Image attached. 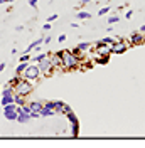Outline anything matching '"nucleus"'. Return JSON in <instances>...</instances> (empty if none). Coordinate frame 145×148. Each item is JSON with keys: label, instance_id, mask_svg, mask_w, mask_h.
<instances>
[{"label": "nucleus", "instance_id": "8", "mask_svg": "<svg viewBox=\"0 0 145 148\" xmlns=\"http://www.w3.org/2000/svg\"><path fill=\"white\" fill-rule=\"evenodd\" d=\"M128 42H130L132 46H140V44H145V34H140V32H133Z\"/></svg>", "mask_w": 145, "mask_h": 148}, {"label": "nucleus", "instance_id": "16", "mask_svg": "<svg viewBox=\"0 0 145 148\" xmlns=\"http://www.w3.org/2000/svg\"><path fill=\"white\" fill-rule=\"evenodd\" d=\"M91 17L90 12H86V10H79L78 14H76V18H79V20H88Z\"/></svg>", "mask_w": 145, "mask_h": 148}, {"label": "nucleus", "instance_id": "36", "mask_svg": "<svg viewBox=\"0 0 145 148\" xmlns=\"http://www.w3.org/2000/svg\"><path fill=\"white\" fill-rule=\"evenodd\" d=\"M42 29H44V30H49V29H51V24H49V22L44 24V27H42Z\"/></svg>", "mask_w": 145, "mask_h": 148}, {"label": "nucleus", "instance_id": "12", "mask_svg": "<svg viewBox=\"0 0 145 148\" xmlns=\"http://www.w3.org/2000/svg\"><path fill=\"white\" fill-rule=\"evenodd\" d=\"M27 106L30 108V111H36V113H39V111H41V108H42L44 104H42V101H30Z\"/></svg>", "mask_w": 145, "mask_h": 148}, {"label": "nucleus", "instance_id": "24", "mask_svg": "<svg viewBox=\"0 0 145 148\" xmlns=\"http://www.w3.org/2000/svg\"><path fill=\"white\" fill-rule=\"evenodd\" d=\"M30 61V56H29V52H24V54L20 56V59H19V62H29Z\"/></svg>", "mask_w": 145, "mask_h": 148}, {"label": "nucleus", "instance_id": "20", "mask_svg": "<svg viewBox=\"0 0 145 148\" xmlns=\"http://www.w3.org/2000/svg\"><path fill=\"white\" fill-rule=\"evenodd\" d=\"M47 52H42V54H37V56H34V57H32V62H41V61H42V59H46V57H47Z\"/></svg>", "mask_w": 145, "mask_h": 148}, {"label": "nucleus", "instance_id": "17", "mask_svg": "<svg viewBox=\"0 0 145 148\" xmlns=\"http://www.w3.org/2000/svg\"><path fill=\"white\" fill-rule=\"evenodd\" d=\"M29 120H30V116H29V114L19 113V114H17V120H15V123H27Z\"/></svg>", "mask_w": 145, "mask_h": 148}, {"label": "nucleus", "instance_id": "15", "mask_svg": "<svg viewBox=\"0 0 145 148\" xmlns=\"http://www.w3.org/2000/svg\"><path fill=\"white\" fill-rule=\"evenodd\" d=\"M110 61V56H95V62H96V64H106V62H108Z\"/></svg>", "mask_w": 145, "mask_h": 148}, {"label": "nucleus", "instance_id": "26", "mask_svg": "<svg viewBox=\"0 0 145 148\" xmlns=\"http://www.w3.org/2000/svg\"><path fill=\"white\" fill-rule=\"evenodd\" d=\"M46 108H49V110H52L54 111V106H56V101H46V103H42Z\"/></svg>", "mask_w": 145, "mask_h": 148}, {"label": "nucleus", "instance_id": "9", "mask_svg": "<svg viewBox=\"0 0 145 148\" xmlns=\"http://www.w3.org/2000/svg\"><path fill=\"white\" fill-rule=\"evenodd\" d=\"M96 54L98 56H110L111 54V46H106V44H96Z\"/></svg>", "mask_w": 145, "mask_h": 148}, {"label": "nucleus", "instance_id": "19", "mask_svg": "<svg viewBox=\"0 0 145 148\" xmlns=\"http://www.w3.org/2000/svg\"><path fill=\"white\" fill-rule=\"evenodd\" d=\"M27 64H29V62H19V66L15 67V74H22L24 71H26Z\"/></svg>", "mask_w": 145, "mask_h": 148}, {"label": "nucleus", "instance_id": "5", "mask_svg": "<svg viewBox=\"0 0 145 148\" xmlns=\"http://www.w3.org/2000/svg\"><path fill=\"white\" fill-rule=\"evenodd\" d=\"M14 86H5V88H2V91H0V104L2 106H5V104H10V103H14Z\"/></svg>", "mask_w": 145, "mask_h": 148}, {"label": "nucleus", "instance_id": "37", "mask_svg": "<svg viewBox=\"0 0 145 148\" xmlns=\"http://www.w3.org/2000/svg\"><path fill=\"white\" fill-rule=\"evenodd\" d=\"M138 32H140V34H145V25H142V27L138 29Z\"/></svg>", "mask_w": 145, "mask_h": 148}, {"label": "nucleus", "instance_id": "14", "mask_svg": "<svg viewBox=\"0 0 145 148\" xmlns=\"http://www.w3.org/2000/svg\"><path fill=\"white\" fill-rule=\"evenodd\" d=\"M118 39H115V37H103V39H100L96 44H106V46H111V44H115Z\"/></svg>", "mask_w": 145, "mask_h": 148}, {"label": "nucleus", "instance_id": "30", "mask_svg": "<svg viewBox=\"0 0 145 148\" xmlns=\"http://www.w3.org/2000/svg\"><path fill=\"white\" fill-rule=\"evenodd\" d=\"M110 12V7H103V9L98 12V15H105V14H108Z\"/></svg>", "mask_w": 145, "mask_h": 148}, {"label": "nucleus", "instance_id": "22", "mask_svg": "<svg viewBox=\"0 0 145 148\" xmlns=\"http://www.w3.org/2000/svg\"><path fill=\"white\" fill-rule=\"evenodd\" d=\"M79 135V125H71V136L76 138Z\"/></svg>", "mask_w": 145, "mask_h": 148}, {"label": "nucleus", "instance_id": "10", "mask_svg": "<svg viewBox=\"0 0 145 148\" xmlns=\"http://www.w3.org/2000/svg\"><path fill=\"white\" fill-rule=\"evenodd\" d=\"M14 103H15L17 106L27 104V96H22V94H17V92H14Z\"/></svg>", "mask_w": 145, "mask_h": 148}, {"label": "nucleus", "instance_id": "13", "mask_svg": "<svg viewBox=\"0 0 145 148\" xmlns=\"http://www.w3.org/2000/svg\"><path fill=\"white\" fill-rule=\"evenodd\" d=\"M39 114H41V118H49V116H52V114H54V111L49 110V108H46V106H42L41 111H39Z\"/></svg>", "mask_w": 145, "mask_h": 148}, {"label": "nucleus", "instance_id": "25", "mask_svg": "<svg viewBox=\"0 0 145 148\" xmlns=\"http://www.w3.org/2000/svg\"><path fill=\"white\" fill-rule=\"evenodd\" d=\"M69 111H72V110H71V106H69V104H63V108H61V111H59V113H63V114H68Z\"/></svg>", "mask_w": 145, "mask_h": 148}, {"label": "nucleus", "instance_id": "11", "mask_svg": "<svg viewBox=\"0 0 145 148\" xmlns=\"http://www.w3.org/2000/svg\"><path fill=\"white\" fill-rule=\"evenodd\" d=\"M49 57H51V61H52L54 67H59V66L63 64V62H61V51H59V52H54V54L49 56Z\"/></svg>", "mask_w": 145, "mask_h": 148}, {"label": "nucleus", "instance_id": "34", "mask_svg": "<svg viewBox=\"0 0 145 148\" xmlns=\"http://www.w3.org/2000/svg\"><path fill=\"white\" fill-rule=\"evenodd\" d=\"M90 2H91V0H81V2H79V5L83 7V5H86V3H90Z\"/></svg>", "mask_w": 145, "mask_h": 148}, {"label": "nucleus", "instance_id": "21", "mask_svg": "<svg viewBox=\"0 0 145 148\" xmlns=\"http://www.w3.org/2000/svg\"><path fill=\"white\" fill-rule=\"evenodd\" d=\"M90 47H91V44H90V42H79V44H78V51H81V52H84V51H88Z\"/></svg>", "mask_w": 145, "mask_h": 148}, {"label": "nucleus", "instance_id": "38", "mask_svg": "<svg viewBox=\"0 0 145 148\" xmlns=\"http://www.w3.org/2000/svg\"><path fill=\"white\" fill-rule=\"evenodd\" d=\"M3 69H5V62H2V64H0V73H2Z\"/></svg>", "mask_w": 145, "mask_h": 148}, {"label": "nucleus", "instance_id": "18", "mask_svg": "<svg viewBox=\"0 0 145 148\" xmlns=\"http://www.w3.org/2000/svg\"><path fill=\"white\" fill-rule=\"evenodd\" d=\"M66 116H68V120H69V123H71V125H79V121H78V116H76L72 111H69Z\"/></svg>", "mask_w": 145, "mask_h": 148}, {"label": "nucleus", "instance_id": "2", "mask_svg": "<svg viewBox=\"0 0 145 148\" xmlns=\"http://www.w3.org/2000/svg\"><path fill=\"white\" fill-rule=\"evenodd\" d=\"M36 86V81H29V79H20L15 86H14V91L17 94H22V96H29L32 89Z\"/></svg>", "mask_w": 145, "mask_h": 148}, {"label": "nucleus", "instance_id": "29", "mask_svg": "<svg viewBox=\"0 0 145 148\" xmlns=\"http://www.w3.org/2000/svg\"><path fill=\"white\" fill-rule=\"evenodd\" d=\"M54 20H57V14H52V15H49L47 17V22L51 24V22H54Z\"/></svg>", "mask_w": 145, "mask_h": 148}, {"label": "nucleus", "instance_id": "33", "mask_svg": "<svg viewBox=\"0 0 145 148\" xmlns=\"http://www.w3.org/2000/svg\"><path fill=\"white\" fill-rule=\"evenodd\" d=\"M132 15H133V12H132V10H128L127 14H125V18H132Z\"/></svg>", "mask_w": 145, "mask_h": 148}, {"label": "nucleus", "instance_id": "39", "mask_svg": "<svg viewBox=\"0 0 145 148\" xmlns=\"http://www.w3.org/2000/svg\"><path fill=\"white\" fill-rule=\"evenodd\" d=\"M0 91H2V86H0Z\"/></svg>", "mask_w": 145, "mask_h": 148}, {"label": "nucleus", "instance_id": "6", "mask_svg": "<svg viewBox=\"0 0 145 148\" xmlns=\"http://www.w3.org/2000/svg\"><path fill=\"white\" fill-rule=\"evenodd\" d=\"M3 108V116L7 121H15L17 120V104L15 103H10V104H5L2 106Z\"/></svg>", "mask_w": 145, "mask_h": 148}, {"label": "nucleus", "instance_id": "31", "mask_svg": "<svg viewBox=\"0 0 145 148\" xmlns=\"http://www.w3.org/2000/svg\"><path fill=\"white\" fill-rule=\"evenodd\" d=\"M29 5H30L32 9H36L37 7V0H29Z\"/></svg>", "mask_w": 145, "mask_h": 148}, {"label": "nucleus", "instance_id": "32", "mask_svg": "<svg viewBox=\"0 0 145 148\" xmlns=\"http://www.w3.org/2000/svg\"><path fill=\"white\" fill-rule=\"evenodd\" d=\"M51 40H52V37H51V36L44 37V44H49V42H51Z\"/></svg>", "mask_w": 145, "mask_h": 148}, {"label": "nucleus", "instance_id": "27", "mask_svg": "<svg viewBox=\"0 0 145 148\" xmlns=\"http://www.w3.org/2000/svg\"><path fill=\"white\" fill-rule=\"evenodd\" d=\"M118 20H120V17H118V15H111V17L108 18V24H110V25H111V24H117Z\"/></svg>", "mask_w": 145, "mask_h": 148}, {"label": "nucleus", "instance_id": "1", "mask_svg": "<svg viewBox=\"0 0 145 148\" xmlns=\"http://www.w3.org/2000/svg\"><path fill=\"white\" fill-rule=\"evenodd\" d=\"M61 67L63 69H76L79 67V59L71 51H61Z\"/></svg>", "mask_w": 145, "mask_h": 148}, {"label": "nucleus", "instance_id": "28", "mask_svg": "<svg viewBox=\"0 0 145 148\" xmlns=\"http://www.w3.org/2000/svg\"><path fill=\"white\" fill-rule=\"evenodd\" d=\"M63 101H56V106H54V113H59L61 111V108H63Z\"/></svg>", "mask_w": 145, "mask_h": 148}, {"label": "nucleus", "instance_id": "4", "mask_svg": "<svg viewBox=\"0 0 145 148\" xmlns=\"http://www.w3.org/2000/svg\"><path fill=\"white\" fill-rule=\"evenodd\" d=\"M37 66H39V71H41L42 76H52V73L56 71V67H54V64H52V61H51L49 56L46 59H42L41 62H37Z\"/></svg>", "mask_w": 145, "mask_h": 148}, {"label": "nucleus", "instance_id": "35", "mask_svg": "<svg viewBox=\"0 0 145 148\" xmlns=\"http://www.w3.org/2000/svg\"><path fill=\"white\" fill-rule=\"evenodd\" d=\"M57 40H59V42H64V40H66V36H59L57 37Z\"/></svg>", "mask_w": 145, "mask_h": 148}, {"label": "nucleus", "instance_id": "7", "mask_svg": "<svg viewBox=\"0 0 145 148\" xmlns=\"http://www.w3.org/2000/svg\"><path fill=\"white\" fill-rule=\"evenodd\" d=\"M128 47H132V44L128 40H122V42L117 40L115 44H111V54H123Z\"/></svg>", "mask_w": 145, "mask_h": 148}, {"label": "nucleus", "instance_id": "3", "mask_svg": "<svg viewBox=\"0 0 145 148\" xmlns=\"http://www.w3.org/2000/svg\"><path fill=\"white\" fill-rule=\"evenodd\" d=\"M22 76V79H29V81H37L39 77H41V71H39V66L36 62H29L27 67H26V71L20 74Z\"/></svg>", "mask_w": 145, "mask_h": 148}, {"label": "nucleus", "instance_id": "23", "mask_svg": "<svg viewBox=\"0 0 145 148\" xmlns=\"http://www.w3.org/2000/svg\"><path fill=\"white\" fill-rule=\"evenodd\" d=\"M20 79H22V76H20V74H15V77H12V79L9 81V84H10V86H15Z\"/></svg>", "mask_w": 145, "mask_h": 148}]
</instances>
